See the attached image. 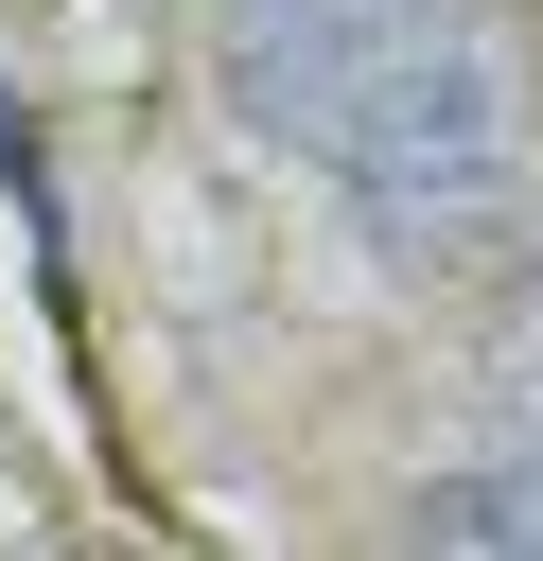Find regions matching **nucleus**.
Masks as SVG:
<instances>
[{"label":"nucleus","mask_w":543,"mask_h":561,"mask_svg":"<svg viewBox=\"0 0 543 561\" xmlns=\"http://www.w3.org/2000/svg\"><path fill=\"white\" fill-rule=\"evenodd\" d=\"M333 193H350V228L385 245V263H455V245H490L508 228V193H525V105H508V53L455 18V0H420L350 88H333Z\"/></svg>","instance_id":"1"},{"label":"nucleus","mask_w":543,"mask_h":561,"mask_svg":"<svg viewBox=\"0 0 543 561\" xmlns=\"http://www.w3.org/2000/svg\"><path fill=\"white\" fill-rule=\"evenodd\" d=\"M403 18H420V0H210V70H228V105H245L263 140H315L333 88H350Z\"/></svg>","instance_id":"2"},{"label":"nucleus","mask_w":543,"mask_h":561,"mask_svg":"<svg viewBox=\"0 0 543 561\" xmlns=\"http://www.w3.org/2000/svg\"><path fill=\"white\" fill-rule=\"evenodd\" d=\"M508 386H543V263H525V298H508Z\"/></svg>","instance_id":"3"}]
</instances>
